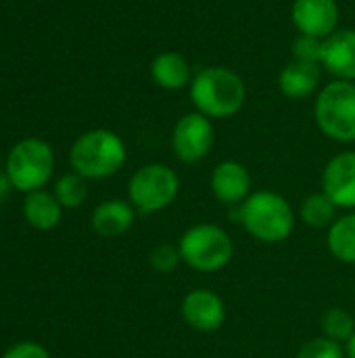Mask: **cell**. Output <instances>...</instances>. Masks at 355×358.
<instances>
[{
	"instance_id": "obj_1",
	"label": "cell",
	"mask_w": 355,
	"mask_h": 358,
	"mask_svg": "<svg viewBox=\"0 0 355 358\" xmlns=\"http://www.w3.org/2000/svg\"><path fill=\"white\" fill-rule=\"evenodd\" d=\"M243 229L264 243L285 241L295 227L291 203L274 191H255L230 214Z\"/></svg>"
},
{
	"instance_id": "obj_2",
	"label": "cell",
	"mask_w": 355,
	"mask_h": 358,
	"mask_svg": "<svg viewBox=\"0 0 355 358\" xmlns=\"http://www.w3.org/2000/svg\"><path fill=\"white\" fill-rule=\"evenodd\" d=\"M243 80L226 67H207L190 82V99L207 117H230L245 103Z\"/></svg>"
},
{
	"instance_id": "obj_3",
	"label": "cell",
	"mask_w": 355,
	"mask_h": 358,
	"mask_svg": "<svg viewBox=\"0 0 355 358\" xmlns=\"http://www.w3.org/2000/svg\"><path fill=\"white\" fill-rule=\"evenodd\" d=\"M73 170L84 178L113 176L126 162L123 141L109 130H92L80 136L69 153Z\"/></svg>"
},
{
	"instance_id": "obj_4",
	"label": "cell",
	"mask_w": 355,
	"mask_h": 358,
	"mask_svg": "<svg viewBox=\"0 0 355 358\" xmlns=\"http://www.w3.org/2000/svg\"><path fill=\"white\" fill-rule=\"evenodd\" d=\"M182 262L199 273L222 271L234 256L230 235L218 224L203 222L190 227L178 241Z\"/></svg>"
},
{
	"instance_id": "obj_5",
	"label": "cell",
	"mask_w": 355,
	"mask_h": 358,
	"mask_svg": "<svg viewBox=\"0 0 355 358\" xmlns=\"http://www.w3.org/2000/svg\"><path fill=\"white\" fill-rule=\"evenodd\" d=\"M316 124L333 141H355V84L331 82L316 101Z\"/></svg>"
},
{
	"instance_id": "obj_6",
	"label": "cell",
	"mask_w": 355,
	"mask_h": 358,
	"mask_svg": "<svg viewBox=\"0 0 355 358\" xmlns=\"http://www.w3.org/2000/svg\"><path fill=\"white\" fill-rule=\"evenodd\" d=\"M52 149L40 138H25L13 147L6 159V176L19 191L42 189L52 174Z\"/></svg>"
},
{
	"instance_id": "obj_7",
	"label": "cell",
	"mask_w": 355,
	"mask_h": 358,
	"mask_svg": "<svg viewBox=\"0 0 355 358\" xmlns=\"http://www.w3.org/2000/svg\"><path fill=\"white\" fill-rule=\"evenodd\" d=\"M178 191H180L178 174L163 164L142 166L140 170H136V174L130 178L128 185L130 203L142 214L165 210L178 197Z\"/></svg>"
},
{
	"instance_id": "obj_8",
	"label": "cell",
	"mask_w": 355,
	"mask_h": 358,
	"mask_svg": "<svg viewBox=\"0 0 355 358\" xmlns=\"http://www.w3.org/2000/svg\"><path fill=\"white\" fill-rule=\"evenodd\" d=\"M213 145V126L203 113H186L172 134V149L184 164L201 162Z\"/></svg>"
},
{
	"instance_id": "obj_9",
	"label": "cell",
	"mask_w": 355,
	"mask_h": 358,
	"mask_svg": "<svg viewBox=\"0 0 355 358\" xmlns=\"http://www.w3.org/2000/svg\"><path fill=\"white\" fill-rule=\"evenodd\" d=\"M182 319L195 331L211 334L224 325L226 306L224 300L209 289H192L182 300Z\"/></svg>"
},
{
	"instance_id": "obj_10",
	"label": "cell",
	"mask_w": 355,
	"mask_h": 358,
	"mask_svg": "<svg viewBox=\"0 0 355 358\" xmlns=\"http://www.w3.org/2000/svg\"><path fill=\"white\" fill-rule=\"evenodd\" d=\"M339 6L335 0H295L293 23L305 36L328 38L335 34Z\"/></svg>"
},
{
	"instance_id": "obj_11",
	"label": "cell",
	"mask_w": 355,
	"mask_h": 358,
	"mask_svg": "<svg viewBox=\"0 0 355 358\" xmlns=\"http://www.w3.org/2000/svg\"><path fill=\"white\" fill-rule=\"evenodd\" d=\"M322 191L337 208H355V151L339 153L326 164Z\"/></svg>"
},
{
	"instance_id": "obj_12",
	"label": "cell",
	"mask_w": 355,
	"mask_h": 358,
	"mask_svg": "<svg viewBox=\"0 0 355 358\" xmlns=\"http://www.w3.org/2000/svg\"><path fill=\"white\" fill-rule=\"evenodd\" d=\"M211 191L222 203H243L251 195V174L239 162H222L211 174Z\"/></svg>"
},
{
	"instance_id": "obj_13",
	"label": "cell",
	"mask_w": 355,
	"mask_h": 358,
	"mask_svg": "<svg viewBox=\"0 0 355 358\" xmlns=\"http://www.w3.org/2000/svg\"><path fill=\"white\" fill-rule=\"evenodd\" d=\"M320 63L339 80H355V29L331 34L322 42Z\"/></svg>"
},
{
	"instance_id": "obj_14",
	"label": "cell",
	"mask_w": 355,
	"mask_h": 358,
	"mask_svg": "<svg viewBox=\"0 0 355 358\" xmlns=\"http://www.w3.org/2000/svg\"><path fill=\"white\" fill-rule=\"evenodd\" d=\"M134 224V206L121 199L103 201L92 212V229L103 237H119Z\"/></svg>"
},
{
	"instance_id": "obj_15",
	"label": "cell",
	"mask_w": 355,
	"mask_h": 358,
	"mask_svg": "<svg viewBox=\"0 0 355 358\" xmlns=\"http://www.w3.org/2000/svg\"><path fill=\"white\" fill-rule=\"evenodd\" d=\"M320 82V67L318 63H310V61H293L289 63L280 78H278V86L280 92L289 99H303L310 96Z\"/></svg>"
},
{
	"instance_id": "obj_16",
	"label": "cell",
	"mask_w": 355,
	"mask_h": 358,
	"mask_svg": "<svg viewBox=\"0 0 355 358\" xmlns=\"http://www.w3.org/2000/svg\"><path fill=\"white\" fill-rule=\"evenodd\" d=\"M151 76L161 88L180 90L190 82V67L180 52H161L151 63Z\"/></svg>"
},
{
	"instance_id": "obj_17",
	"label": "cell",
	"mask_w": 355,
	"mask_h": 358,
	"mask_svg": "<svg viewBox=\"0 0 355 358\" xmlns=\"http://www.w3.org/2000/svg\"><path fill=\"white\" fill-rule=\"evenodd\" d=\"M61 203L54 195L44 191H31L23 201V216L25 220L38 231H50L61 220Z\"/></svg>"
},
{
	"instance_id": "obj_18",
	"label": "cell",
	"mask_w": 355,
	"mask_h": 358,
	"mask_svg": "<svg viewBox=\"0 0 355 358\" xmlns=\"http://www.w3.org/2000/svg\"><path fill=\"white\" fill-rule=\"evenodd\" d=\"M331 254L345 264H355V212L335 220L326 237Z\"/></svg>"
},
{
	"instance_id": "obj_19",
	"label": "cell",
	"mask_w": 355,
	"mask_h": 358,
	"mask_svg": "<svg viewBox=\"0 0 355 358\" xmlns=\"http://www.w3.org/2000/svg\"><path fill=\"white\" fill-rule=\"evenodd\" d=\"M337 203L322 191V193H314L310 195L303 203H301V220L310 227V229H331V224L337 218Z\"/></svg>"
},
{
	"instance_id": "obj_20",
	"label": "cell",
	"mask_w": 355,
	"mask_h": 358,
	"mask_svg": "<svg viewBox=\"0 0 355 358\" xmlns=\"http://www.w3.org/2000/svg\"><path fill=\"white\" fill-rule=\"evenodd\" d=\"M88 185L86 178L75 174H65L54 185V197L63 208H80L86 201Z\"/></svg>"
},
{
	"instance_id": "obj_21",
	"label": "cell",
	"mask_w": 355,
	"mask_h": 358,
	"mask_svg": "<svg viewBox=\"0 0 355 358\" xmlns=\"http://www.w3.org/2000/svg\"><path fill=\"white\" fill-rule=\"evenodd\" d=\"M322 331H324V338L335 340L339 344L341 342L347 344L355 334L354 317L343 308H328L322 315Z\"/></svg>"
},
{
	"instance_id": "obj_22",
	"label": "cell",
	"mask_w": 355,
	"mask_h": 358,
	"mask_svg": "<svg viewBox=\"0 0 355 358\" xmlns=\"http://www.w3.org/2000/svg\"><path fill=\"white\" fill-rule=\"evenodd\" d=\"M297 358H345V350L341 348L339 342L328 340V338H312L308 340L299 352Z\"/></svg>"
},
{
	"instance_id": "obj_23",
	"label": "cell",
	"mask_w": 355,
	"mask_h": 358,
	"mask_svg": "<svg viewBox=\"0 0 355 358\" xmlns=\"http://www.w3.org/2000/svg\"><path fill=\"white\" fill-rule=\"evenodd\" d=\"M180 262H182V256H180L178 245L161 243L151 252V266L159 273H172L178 268Z\"/></svg>"
},
{
	"instance_id": "obj_24",
	"label": "cell",
	"mask_w": 355,
	"mask_h": 358,
	"mask_svg": "<svg viewBox=\"0 0 355 358\" xmlns=\"http://www.w3.org/2000/svg\"><path fill=\"white\" fill-rule=\"evenodd\" d=\"M293 55H295L297 61L318 63L320 57H322V42H320V38L301 34V36L293 42Z\"/></svg>"
},
{
	"instance_id": "obj_25",
	"label": "cell",
	"mask_w": 355,
	"mask_h": 358,
	"mask_svg": "<svg viewBox=\"0 0 355 358\" xmlns=\"http://www.w3.org/2000/svg\"><path fill=\"white\" fill-rule=\"evenodd\" d=\"M2 358H50L46 348L40 346V344H33V342H21V344H15L13 348H8L4 352Z\"/></svg>"
},
{
	"instance_id": "obj_26",
	"label": "cell",
	"mask_w": 355,
	"mask_h": 358,
	"mask_svg": "<svg viewBox=\"0 0 355 358\" xmlns=\"http://www.w3.org/2000/svg\"><path fill=\"white\" fill-rule=\"evenodd\" d=\"M8 185H10V180H8L6 172H4V174L0 172V199L6 195V191H8Z\"/></svg>"
},
{
	"instance_id": "obj_27",
	"label": "cell",
	"mask_w": 355,
	"mask_h": 358,
	"mask_svg": "<svg viewBox=\"0 0 355 358\" xmlns=\"http://www.w3.org/2000/svg\"><path fill=\"white\" fill-rule=\"evenodd\" d=\"M345 357L347 358H355V334L352 336V340L345 344Z\"/></svg>"
}]
</instances>
